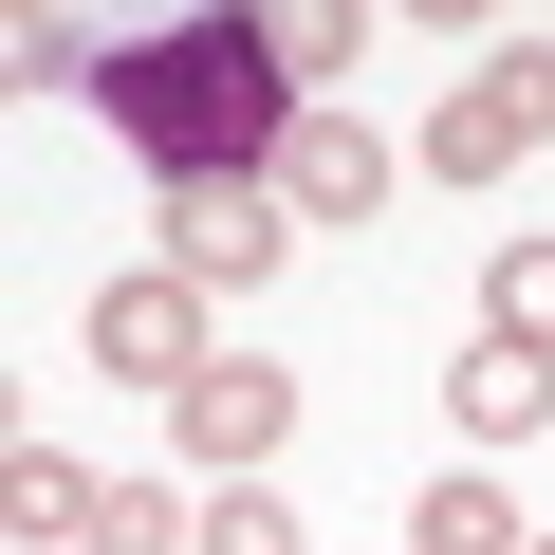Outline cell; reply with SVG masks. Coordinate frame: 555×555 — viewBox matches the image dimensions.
<instances>
[{
	"label": "cell",
	"instance_id": "1",
	"mask_svg": "<svg viewBox=\"0 0 555 555\" xmlns=\"http://www.w3.org/2000/svg\"><path fill=\"white\" fill-rule=\"evenodd\" d=\"M130 149H149V185L185 204V185H278V149H297V75H278V20H149V38H93V75H75Z\"/></svg>",
	"mask_w": 555,
	"mask_h": 555
},
{
	"label": "cell",
	"instance_id": "2",
	"mask_svg": "<svg viewBox=\"0 0 555 555\" xmlns=\"http://www.w3.org/2000/svg\"><path fill=\"white\" fill-rule=\"evenodd\" d=\"M537 149H555V38H500V56L426 112V167H444V185H518Z\"/></svg>",
	"mask_w": 555,
	"mask_h": 555
},
{
	"label": "cell",
	"instance_id": "3",
	"mask_svg": "<svg viewBox=\"0 0 555 555\" xmlns=\"http://www.w3.org/2000/svg\"><path fill=\"white\" fill-rule=\"evenodd\" d=\"M75 334H93V371H130V389H204V371H222V352H204V278H167V259L112 278Z\"/></svg>",
	"mask_w": 555,
	"mask_h": 555
},
{
	"label": "cell",
	"instance_id": "4",
	"mask_svg": "<svg viewBox=\"0 0 555 555\" xmlns=\"http://www.w3.org/2000/svg\"><path fill=\"white\" fill-rule=\"evenodd\" d=\"M167 444H185L204 481H259L278 444H297V371H259V352H222L204 389H167Z\"/></svg>",
	"mask_w": 555,
	"mask_h": 555
},
{
	"label": "cell",
	"instance_id": "5",
	"mask_svg": "<svg viewBox=\"0 0 555 555\" xmlns=\"http://www.w3.org/2000/svg\"><path fill=\"white\" fill-rule=\"evenodd\" d=\"M278 259H297V204L278 185H185L167 204V278H204V297H259Z\"/></svg>",
	"mask_w": 555,
	"mask_h": 555
},
{
	"label": "cell",
	"instance_id": "6",
	"mask_svg": "<svg viewBox=\"0 0 555 555\" xmlns=\"http://www.w3.org/2000/svg\"><path fill=\"white\" fill-rule=\"evenodd\" d=\"M278 204H297V222H371V204H389V130H371V112H297Z\"/></svg>",
	"mask_w": 555,
	"mask_h": 555
},
{
	"label": "cell",
	"instance_id": "7",
	"mask_svg": "<svg viewBox=\"0 0 555 555\" xmlns=\"http://www.w3.org/2000/svg\"><path fill=\"white\" fill-rule=\"evenodd\" d=\"M93 500L112 481H75V444H20V463H0V537H20V555H93Z\"/></svg>",
	"mask_w": 555,
	"mask_h": 555
},
{
	"label": "cell",
	"instance_id": "8",
	"mask_svg": "<svg viewBox=\"0 0 555 555\" xmlns=\"http://www.w3.org/2000/svg\"><path fill=\"white\" fill-rule=\"evenodd\" d=\"M444 408H463V444H537V426H555V352H500V334H481V352L444 371Z\"/></svg>",
	"mask_w": 555,
	"mask_h": 555
},
{
	"label": "cell",
	"instance_id": "9",
	"mask_svg": "<svg viewBox=\"0 0 555 555\" xmlns=\"http://www.w3.org/2000/svg\"><path fill=\"white\" fill-rule=\"evenodd\" d=\"M408 555H537V537H518V500H500V463H444V481L408 500Z\"/></svg>",
	"mask_w": 555,
	"mask_h": 555
},
{
	"label": "cell",
	"instance_id": "10",
	"mask_svg": "<svg viewBox=\"0 0 555 555\" xmlns=\"http://www.w3.org/2000/svg\"><path fill=\"white\" fill-rule=\"evenodd\" d=\"M481 334H500V352H555V241H537V222L481 259Z\"/></svg>",
	"mask_w": 555,
	"mask_h": 555
},
{
	"label": "cell",
	"instance_id": "11",
	"mask_svg": "<svg viewBox=\"0 0 555 555\" xmlns=\"http://www.w3.org/2000/svg\"><path fill=\"white\" fill-rule=\"evenodd\" d=\"M93 555H204V518H185L167 481H112V500H93Z\"/></svg>",
	"mask_w": 555,
	"mask_h": 555
},
{
	"label": "cell",
	"instance_id": "12",
	"mask_svg": "<svg viewBox=\"0 0 555 555\" xmlns=\"http://www.w3.org/2000/svg\"><path fill=\"white\" fill-rule=\"evenodd\" d=\"M352 56H371L352 0H297V20H278V75H297V93H315V75H352Z\"/></svg>",
	"mask_w": 555,
	"mask_h": 555
},
{
	"label": "cell",
	"instance_id": "13",
	"mask_svg": "<svg viewBox=\"0 0 555 555\" xmlns=\"http://www.w3.org/2000/svg\"><path fill=\"white\" fill-rule=\"evenodd\" d=\"M204 555H315V537L278 518V481H222V500H204Z\"/></svg>",
	"mask_w": 555,
	"mask_h": 555
},
{
	"label": "cell",
	"instance_id": "14",
	"mask_svg": "<svg viewBox=\"0 0 555 555\" xmlns=\"http://www.w3.org/2000/svg\"><path fill=\"white\" fill-rule=\"evenodd\" d=\"M537 555H555V537H537Z\"/></svg>",
	"mask_w": 555,
	"mask_h": 555
}]
</instances>
